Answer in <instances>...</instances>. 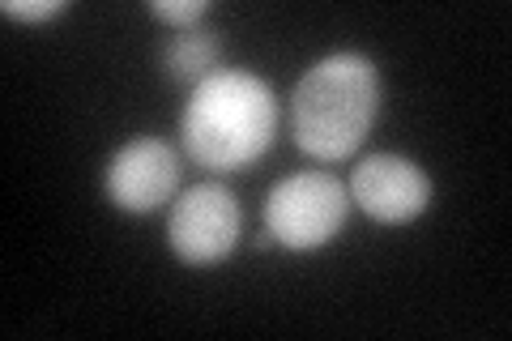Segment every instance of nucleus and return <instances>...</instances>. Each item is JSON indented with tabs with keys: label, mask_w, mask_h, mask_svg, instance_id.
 <instances>
[{
	"label": "nucleus",
	"mask_w": 512,
	"mask_h": 341,
	"mask_svg": "<svg viewBox=\"0 0 512 341\" xmlns=\"http://www.w3.org/2000/svg\"><path fill=\"white\" fill-rule=\"evenodd\" d=\"M180 137L188 158L205 171H244L278 137V99L269 81L244 69H218L192 86Z\"/></svg>",
	"instance_id": "1"
},
{
	"label": "nucleus",
	"mask_w": 512,
	"mask_h": 341,
	"mask_svg": "<svg viewBox=\"0 0 512 341\" xmlns=\"http://www.w3.org/2000/svg\"><path fill=\"white\" fill-rule=\"evenodd\" d=\"M380 116V73L359 52L316 60L291 94V137L316 162H346Z\"/></svg>",
	"instance_id": "2"
},
{
	"label": "nucleus",
	"mask_w": 512,
	"mask_h": 341,
	"mask_svg": "<svg viewBox=\"0 0 512 341\" xmlns=\"http://www.w3.org/2000/svg\"><path fill=\"white\" fill-rule=\"evenodd\" d=\"M350 218V188L329 171H299L269 188L265 231L291 252H316L342 235Z\"/></svg>",
	"instance_id": "3"
},
{
	"label": "nucleus",
	"mask_w": 512,
	"mask_h": 341,
	"mask_svg": "<svg viewBox=\"0 0 512 341\" xmlns=\"http://www.w3.org/2000/svg\"><path fill=\"white\" fill-rule=\"evenodd\" d=\"M239 235H244V209H239L235 192L214 180L184 188L171 201L167 214V243L175 261L188 269H210L222 265L235 252Z\"/></svg>",
	"instance_id": "4"
},
{
	"label": "nucleus",
	"mask_w": 512,
	"mask_h": 341,
	"mask_svg": "<svg viewBox=\"0 0 512 341\" xmlns=\"http://www.w3.org/2000/svg\"><path fill=\"white\" fill-rule=\"evenodd\" d=\"M103 188L124 214H154L180 192V154L158 137H133L107 158Z\"/></svg>",
	"instance_id": "5"
},
{
	"label": "nucleus",
	"mask_w": 512,
	"mask_h": 341,
	"mask_svg": "<svg viewBox=\"0 0 512 341\" xmlns=\"http://www.w3.org/2000/svg\"><path fill=\"white\" fill-rule=\"evenodd\" d=\"M350 205H359L372 222L406 226L427 214L431 175L402 154H367L350 175Z\"/></svg>",
	"instance_id": "6"
},
{
	"label": "nucleus",
	"mask_w": 512,
	"mask_h": 341,
	"mask_svg": "<svg viewBox=\"0 0 512 341\" xmlns=\"http://www.w3.org/2000/svg\"><path fill=\"white\" fill-rule=\"evenodd\" d=\"M218 64H222V39H218V30H210L205 22L188 26V30H175L171 43L163 47V69L175 81H188V86L214 77Z\"/></svg>",
	"instance_id": "7"
},
{
	"label": "nucleus",
	"mask_w": 512,
	"mask_h": 341,
	"mask_svg": "<svg viewBox=\"0 0 512 341\" xmlns=\"http://www.w3.org/2000/svg\"><path fill=\"white\" fill-rule=\"evenodd\" d=\"M150 18L167 22L175 30H188V26H201V18L210 13V0H150Z\"/></svg>",
	"instance_id": "8"
},
{
	"label": "nucleus",
	"mask_w": 512,
	"mask_h": 341,
	"mask_svg": "<svg viewBox=\"0 0 512 341\" xmlns=\"http://www.w3.org/2000/svg\"><path fill=\"white\" fill-rule=\"evenodd\" d=\"M0 13L13 22H52L60 13H69V0H5Z\"/></svg>",
	"instance_id": "9"
}]
</instances>
